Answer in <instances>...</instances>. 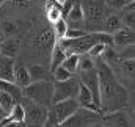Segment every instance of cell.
I'll return each mask as SVG.
<instances>
[{"label":"cell","mask_w":135,"mask_h":127,"mask_svg":"<svg viewBox=\"0 0 135 127\" xmlns=\"http://www.w3.org/2000/svg\"><path fill=\"white\" fill-rule=\"evenodd\" d=\"M96 71L101 83V110L102 113L129 108V90L121 83L112 66L102 57L96 58Z\"/></svg>","instance_id":"obj_1"},{"label":"cell","mask_w":135,"mask_h":127,"mask_svg":"<svg viewBox=\"0 0 135 127\" xmlns=\"http://www.w3.org/2000/svg\"><path fill=\"white\" fill-rule=\"evenodd\" d=\"M24 47L27 57H32L33 63H50V53L54 44L57 42L54 28L50 27H30L28 33L24 36Z\"/></svg>","instance_id":"obj_2"},{"label":"cell","mask_w":135,"mask_h":127,"mask_svg":"<svg viewBox=\"0 0 135 127\" xmlns=\"http://www.w3.org/2000/svg\"><path fill=\"white\" fill-rule=\"evenodd\" d=\"M85 14V30L86 32H102L104 19L108 16L110 9L105 0H80Z\"/></svg>","instance_id":"obj_3"},{"label":"cell","mask_w":135,"mask_h":127,"mask_svg":"<svg viewBox=\"0 0 135 127\" xmlns=\"http://www.w3.org/2000/svg\"><path fill=\"white\" fill-rule=\"evenodd\" d=\"M22 94L35 102L50 107L52 97H54V80H39L30 82L27 86L22 88Z\"/></svg>","instance_id":"obj_4"},{"label":"cell","mask_w":135,"mask_h":127,"mask_svg":"<svg viewBox=\"0 0 135 127\" xmlns=\"http://www.w3.org/2000/svg\"><path fill=\"white\" fill-rule=\"evenodd\" d=\"M21 104L24 107L25 111V126H33V127H39L46 124L47 115H49V107L41 105L38 102H35L32 99L22 96Z\"/></svg>","instance_id":"obj_5"},{"label":"cell","mask_w":135,"mask_h":127,"mask_svg":"<svg viewBox=\"0 0 135 127\" xmlns=\"http://www.w3.org/2000/svg\"><path fill=\"white\" fill-rule=\"evenodd\" d=\"M32 27V21L22 17H3L0 19V38H24Z\"/></svg>","instance_id":"obj_6"},{"label":"cell","mask_w":135,"mask_h":127,"mask_svg":"<svg viewBox=\"0 0 135 127\" xmlns=\"http://www.w3.org/2000/svg\"><path fill=\"white\" fill-rule=\"evenodd\" d=\"M102 113L94 111L85 107H79L75 113H72L61 126L65 127H90V126H101Z\"/></svg>","instance_id":"obj_7"},{"label":"cell","mask_w":135,"mask_h":127,"mask_svg":"<svg viewBox=\"0 0 135 127\" xmlns=\"http://www.w3.org/2000/svg\"><path fill=\"white\" fill-rule=\"evenodd\" d=\"M79 85H80V79L79 77H71L63 82H54V97H52V104L71 99V97H77L79 91Z\"/></svg>","instance_id":"obj_8"},{"label":"cell","mask_w":135,"mask_h":127,"mask_svg":"<svg viewBox=\"0 0 135 127\" xmlns=\"http://www.w3.org/2000/svg\"><path fill=\"white\" fill-rule=\"evenodd\" d=\"M115 74L121 80V83L129 90L135 91V58L134 60H119L118 64L113 67Z\"/></svg>","instance_id":"obj_9"},{"label":"cell","mask_w":135,"mask_h":127,"mask_svg":"<svg viewBox=\"0 0 135 127\" xmlns=\"http://www.w3.org/2000/svg\"><path fill=\"white\" fill-rule=\"evenodd\" d=\"M77 72H79L80 82L91 91L94 104H96L98 107H101V83H99V75H98L96 67L82 69V71H77Z\"/></svg>","instance_id":"obj_10"},{"label":"cell","mask_w":135,"mask_h":127,"mask_svg":"<svg viewBox=\"0 0 135 127\" xmlns=\"http://www.w3.org/2000/svg\"><path fill=\"white\" fill-rule=\"evenodd\" d=\"M101 126L129 127V126H135V123H134V118H132L131 111H129V108H123V110H115V111L102 113Z\"/></svg>","instance_id":"obj_11"},{"label":"cell","mask_w":135,"mask_h":127,"mask_svg":"<svg viewBox=\"0 0 135 127\" xmlns=\"http://www.w3.org/2000/svg\"><path fill=\"white\" fill-rule=\"evenodd\" d=\"M79 107H80L79 100L75 97H71V99H65V100H60V102L52 104L49 108L55 115V118L58 121V126H61V123H65L72 113H75L79 110Z\"/></svg>","instance_id":"obj_12"},{"label":"cell","mask_w":135,"mask_h":127,"mask_svg":"<svg viewBox=\"0 0 135 127\" xmlns=\"http://www.w3.org/2000/svg\"><path fill=\"white\" fill-rule=\"evenodd\" d=\"M6 126H25V111L21 102H16L14 107L11 108V111L2 118L0 121V127Z\"/></svg>","instance_id":"obj_13"},{"label":"cell","mask_w":135,"mask_h":127,"mask_svg":"<svg viewBox=\"0 0 135 127\" xmlns=\"http://www.w3.org/2000/svg\"><path fill=\"white\" fill-rule=\"evenodd\" d=\"M39 0H5V3L2 5L3 8H6L9 13H30L36 8Z\"/></svg>","instance_id":"obj_14"},{"label":"cell","mask_w":135,"mask_h":127,"mask_svg":"<svg viewBox=\"0 0 135 127\" xmlns=\"http://www.w3.org/2000/svg\"><path fill=\"white\" fill-rule=\"evenodd\" d=\"M112 39H113V47L119 50V49L127 47V46L135 42V30L123 27V28H119L118 32H115L112 35Z\"/></svg>","instance_id":"obj_15"},{"label":"cell","mask_w":135,"mask_h":127,"mask_svg":"<svg viewBox=\"0 0 135 127\" xmlns=\"http://www.w3.org/2000/svg\"><path fill=\"white\" fill-rule=\"evenodd\" d=\"M21 38H5L0 41V53L16 58L21 53Z\"/></svg>","instance_id":"obj_16"},{"label":"cell","mask_w":135,"mask_h":127,"mask_svg":"<svg viewBox=\"0 0 135 127\" xmlns=\"http://www.w3.org/2000/svg\"><path fill=\"white\" fill-rule=\"evenodd\" d=\"M14 67H16V58L0 55V79L14 82Z\"/></svg>","instance_id":"obj_17"},{"label":"cell","mask_w":135,"mask_h":127,"mask_svg":"<svg viewBox=\"0 0 135 127\" xmlns=\"http://www.w3.org/2000/svg\"><path fill=\"white\" fill-rule=\"evenodd\" d=\"M28 72L32 82H39V80H54V75L47 66L41 63H32L28 64Z\"/></svg>","instance_id":"obj_18"},{"label":"cell","mask_w":135,"mask_h":127,"mask_svg":"<svg viewBox=\"0 0 135 127\" xmlns=\"http://www.w3.org/2000/svg\"><path fill=\"white\" fill-rule=\"evenodd\" d=\"M124 24H123V19L121 16L115 14V13H108V16L104 19V25H102V32L108 33V35H113L115 32H118L119 28H123Z\"/></svg>","instance_id":"obj_19"},{"label":"cell","mask_w":135,"mask_h":127,"mask_svg":"<svg viewBox=\"0 0 135 127\" xmlns=\"http://www.w3.org/2000/svg\"><path fill=\"white\" fill-rule=\"evenodd\" d=\"M44 9H46V19H47L49 24H54L60 17H63V14H61V5L57 3L55 0H46L44 2Z\"/></svg>","instance_id":"obj_20"},{"label":"cell","mask_w":135,"mask_h":127,"mask_svg":"<svg viewBox=\"0 0 135 127\" xmlns=\"http://www.w3.org/2000/svg\"><path fill=\"white\" fill-rule=\"evenodd\" d=\"M14 82L21 86V88H24V86H27L30 82H32V79H30V72H28V66L25 63H16V67H14Z\"/></svg>","instance_id":"obj_21"},{"label":"cell","mask_w":135,"mask_h":127,"mask_svg":"<svg viewBox=\"0 0 135 127\" xmlns=\"http://www.w3.org/2000/svg\"><path fill=\"white\" fill-rule=\"evenodd\" d=\"M68 57L66 50L60 46V42L57 41L55 44H54V49H52V53H50V63H49V69H50V72L55 69V67H58L60 64L65 61V58Z\"/></svg>","instance_id":"obj_22"},{"label":"cell","mask_w":135,"mask_h":127,"mask_svg":"<svg viewBox=\"0 0 135 127\" xmlns=\"http://www.w3.org/2000/svg\"><path fill=\"white\" fill-rule=\"evenodd\" d=\"M0 90L9 93V94L14 97L16 102H21V99H22V96H24L22 94V88H21L16 82H8V80L0 79Z\"/></svg>","instance_id":"obj_23"},{"label":"cell","mask_w":135,"mask_h":127,"mask_svg":"<svg viewBox=\"0 0 135 127\" xmlns=\"http://www.w3.org/2000/svg\"><path fill=\"white\" fill-rule=\"evenodd\" d=\"M52 28H54V33H55V38L57 39H61V38H65L68 33V28H69V25H68V21L65 17H60L57 22H54L52 24Z\"/></svg>","instance_id":"obj_24"},{"label":"cell","mask_w":135,"mask_h":127,"mask_svg":"<svg viewBox=\"0 0 135 127\" xmlns=\"http://www.w3.org/2000/svg\"><path fill=\"white\" fill-rule=\"evenodd\" d=\"M79 61H80V55L79 53H68V57L63 61V66L66 67L68 71H71L72 74L79 71Z\"/></svg>","instance_id":"obj_25"},{"label":"cell","mask_w":135,"mask_h":127,"mask_svg":"<svg viewBox=\"0 0 135 127\" xmlns=\"http://www.w3.org/2000/svg\"><path fill=\"white\" fill-rule=\"evenodd\" d=\"M14 104H16V100H14L13 96L9 94V93H6V91H3V90H0V105L3 107V110H5L6 115L11 111V108L14 107Z\"/></svg>","instance_id":"obj_26"},{"label":"cell","mask_w":135,"mask_h":127,"mask_svg":"<svg viewBox=\"0 0 135 127\" xmlns=\"http://www.w3.org/2000/svg\"><path fill=\"white\" fill-rule=\"evenodd\" d=\"M52 75H54V82H63V80L71 79L74 74H72L71 71H68L63 64H60L58 67H55V69L52 71Z\"/></svg>","instance_id":"obj_27"},{"label":"cell","mask_w":135,"mask_h":127,"mask_svg":"<svg viewBox=\"0 0 135 127\" xmlns=\"http://www.w3.org/2000/svg\"><path fill=\"white\" fill-rule=\"evenodd\" d=\"M123 11L124 13H123L121 19H123L124 27H127L131 30H135V11H127V9H123Z\"/></svg>","instance_id":"obj_28"},{"label":"cell","mask_w":135,"mask_h":127,"mask_svg":"<svg viewBox=\"0 0 135 127\" xmlns=\"http://www.w3.org/2000/svg\"><path fill=\"white\" fill-rule=\"evenodd\" d=\"M105 5L110 11H123L127 5L126 0H105Z\"/></svg>","instance_id":"obj_29"},{"label":"cell","mask_w":135,"mask_h":127,"mask_svg":"<svg viewBox=\"0 0 135 127\" xmlns=\"http://www.w3.org/2000/svg\"><path fill=\"white\" fill-rule=\"evenodd\" d=\"M129 111L135 123V91H129Z\"/></svg>","instance_id":"obj_30"},{"label":"cell","mask_w":135,"mask_h":127,"mask_svg":"<svg viewBox=\"0 0 135 127\" xmlns=\"http://www.w3.org/2000/svg\"><path fill=\"white\" fill-rule=\"evenodd\" d=\"M124 9H127V11H135V0L134 2H131V3H127Z\"/></svg>","instance_id":"obj_31"},{"label":"cell","mask_w":135,"mask_h":127,"mask_svg":"<svg viewBox=\"0 0 135 127\" xmlns=\"http://www.w3.org/2000/svg\"><path fill=\"white\" fill-rule=\"evenodd\" d=\"M0 116H6V113H5V110H3L2 105H0Z\"/></svg>","instance_id":"obj_32"},{"label":"cell","mask_w":135,"mask_h":127,"mask_svg":"<svg viewBox=\"0 0 135 127\" xmlns=\"http://www.w3.org/2000/svg\"><path fill=\"white\" fill-rule=\"evenodd\" d=\"M55 2H57V3H60V5H63V3H65L66 0H55Z\"/></svg>","instance_id":"obj_33"},{"label":"cell","mask_w":135,"mask_h":127,"mask_svg":"<svg viewBox=\"0 0 135 127\" xmlns=\"http://www.w3.org/2000/svg\"><path fill=\"white\" fill-rule=\"evenodd\" d=\"M3 3H5V0H0V6H2V5H3Z\"/></svg>","instance_id":"obj_34"},{"label":"cell","mask_w":135,"mask_h":127,"mask_svg":"<svg viewBox=\"0 0 135 127\" xmlns=\"http://www.w3.org/2000/svg\"><path fill=\"white\" fill-rule=\"evenodd\" d=\"M126 2H127V3H131V2H134V0H126Z\"/></svg>","instance_id":"obj_35"},{"label":"cell","mask_w":135,"mask_h":127,"mask_svg":"<svg viewBox=\"0 0 135 127\" xmlns=\"http://www.w3.org/2000/svg\"><path fill=\"white\" fill-rule=\"evenodd\" d=\"M39 2H46V0H39Z\"/></svg>","instance_id":"obj_36"},{"label":"cell","mask_w":135,"mask_h":127,"mask_svg":"<svg viewBox=\"0 0 135 127\" xmlns=\"http://www.w3.org/2000/svg\"><path fill=\"white\" fill-rule=\"evenodd\" d=\"M2 118H3V116H0V121H2Z\"/></svg>","instance_id":"obj_37"},{"label":"cell","mask_w":135,"mask_h":127,"mask_svg":"<svg viewBox=\"0 0 135 127\" xmlns=\"http://www.w3.org/2000/svg\"><path fill=\"white\" fill-rule=\"evenodd\" d=\"M0 55H2V53H0Z\"/></svg>","instance_id":"obj_38"}]
</instances>
